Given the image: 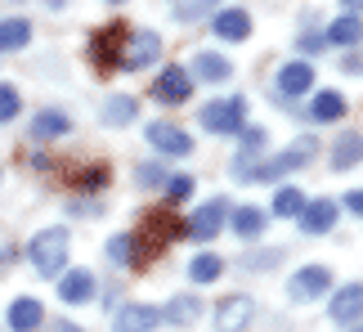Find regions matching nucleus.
<instances>
[{"mask_svg":"<svg viewBox=\"0 0 363 332\" xmlns=\"http://www.w3.org/2000/svg\"><path fill=\"white\" fill-rule=\"evenodd\" d=\"M179 233H184V225L175 220L171 206H162V211H148V216H144V225L135 229V247H139L135 256H139V265H148L152 256H162L166 247L179 238Z\"/></svg>","mask_w":363,"mask_h":332,"instance_id":"obj_1","label":"nucleus"},{"mask_svg":"<svg viewBox=\"0 0 363 332\" xmlns=\"http://www.w3.org/2000/svg\"><path fill=\"white\" fill-rule=\"evenodd\" d=\"M328 319H337V323H354V319H363V283H345V287H337V297H332V306H328Z\"/></svg>","mask_w":363,"mask_h":332,"instance_id":"obj_12","label":"nucleus"},{"mask_svg":"<svg viewBox=\"0 0 363 332\" xmlns=\"http://www.w3.org/2000/svg\"><path fill=\"white\" fill-rule=\"evenodd\" d=\"M152 94H157V104H184L189 94H193V77H189V67H162L157 72V86H152Z\"/></svg>","mask_w":363,"mask_h":332,"instance_id":"obj_9","label":"nucleus"},{"mask_svg":"<svg viewBox=\"0 0 363 332\" xmlns=\"http://www.w3.org/2000/svg\"><path fill=\"white\" fill-rule=\"evenodd\" d=\"M32 40V23L27 18H5L0 23V50H23Z\"/></svg>","mask_w":363,"mask_h":332,"instance_id":"obj_26","label":"nucleus"},{"mask_svg":"<svg viewBox=\"0 0 363 332\" xmlns=\"http://www.w3.org/2000/svg\"><path fill=\"white\" fill-rule=\"evenodd\" d=\"M108 260H117V265H139L135 233H117V238H108Z\"/></svg>","mask_w":363,"mask_h":332,"instance_id":"obj_29","label":"nucleus"},{"mask_svg":"<svg viewBox=\"0 0 363 332\" xmlns=\"http://www.w3.org/2000/svg\"><path fill=\"white\" fill-rule=\"evenodd\" d=\"M108 5H125V0H108Z\"/></svg>","mask_w":363,"mask_h":332,"instance_id":"obj_40","label":"nucleus"},{"mask_svg":"<svg viewBox=\"0 0 363 332\" xmlns=\"http://www.w3.org/2000/svg\"><path fill=\"white\" fill-rule=\"evenodd\" d=\"M323 40H328V45H337V50H354L359 40H363V18H359V13H341V18H332Z\"/></svg>","mask_w":363,"mask_h":332,"instance_id":"obj_16","label":"nucleus"},{"mask_svg":"<svg viewBox=\"0 0 363 332\" xmlns=\"http://www.w3.org/2000/svg\"><path fill=\"white\" fill-rule=\"evenodd\" d=\"M202 314V301H198V292H179V297H171L166 301V310H162V319L166 323H175V328H189L193 319Z\"/></svg>","mask_w":363,"mask_h":332,"instance_id":"obj_19","label":"nucleus"},{"mask_svg":"<svg viewBox=\"0 0 363 332\" xmlns=\"http://www.w3.org/2000/svg\"><path fill=\"white\" fill-rule=\"evenodd\" d=\"M229 59H220V54H211V50H202L198 59H193V77L198 81H229Z\"/></svg>","mask_w":363,"mask_h":332,"instance_id":"obj_24","label":"nucleus"},{"mask_svg":"<svg viewBox=\"0 0 363 332\" xmlns=\"http://www.w3.org/2000/svg\"><path fill=\"white\" fill-rule=\"evenodd\" d=\"M323 45H328V40H323V36H314V32H310V36H296V50H305V54H318Z\"/></svg>","mask_w":363,"mask_h":332,"instance_id":"obj_35","label":"nucleus"},{"mask_svg":"<svg viewBox=\"0 0 363 332\" xmlns=\"http://www.w3.org/2000/svg\"><path fill=\"white\" fill-rule=\"evenodd\" d=\"M144 140L157 148V153H166V157H189V153H193V135L179 131L175 121H148Z\"/></svg>","mask_w":363,"mask_h":332,"instance_id":"obj_7","label":"nucleus"},{"mask_svg":"<svg viewBox=\"0 0 363 332\" xmlns=\"http://www.w3.org/2000/svg\"><path fill=\"white\" fill-rule=\"evenodd\" d=\"M77 184H81V189H104V184H108V171H104V166H90V171L77 175Z\"/></svg>","mask_w":363,"mask_h":332,"instance_id":"obj_33","label":"nucleus"},{"mask_svg":"<svg viewBox=\"0 0 363 332\" xmlns=\"http://www.w3.org/2000/svg\"><path fill=\"white\" fill-rule=\"evenodd\" d=\"M27 256H32L36 274H45V279H54V274H63L67 265V229L54 225V229H40L32 247H27Z\"/></svg>","mask_w":363,"mask_h":332,"instance_id":"obj_2","label":"nucleus"},{"mask_svg":"<svg viewBox=\"0 0 363 332\" xmlns=\"http://www.w3.org/2000/svg\"><path fill=\"white\" fill-rule=\"evenodd\" d=\"M211 5H220V0H193V5H184V9H179V18H198V13H206Z\"/></svg>","mask_w":363,"mask_h":332,"instance_id":"obj_36","label":"nucleus"},{"mask_svg":"<svg viewBox=\"0 0 363 332\" xmlns=\"http://www.w3.org/2000/svg\"><path fill=\"white\" fill-rule=\"evenodd\" d=\"M345 211L363 216V189H350V193H345Z\"/></svg>","mask_w":363,"mask_h":332,"instance_id":"obj_37","label":"nucleus"},{"mask_svg":"<svg viewBox=\"0 0 363 332\" xmlns=\"http://www.w3.org/2000/svg\"><path fill=\"white\" fill-rule=\"evenodd\" d=\"M166 179H171V171L166 166H139V184H157V189H166Z\"/></svg>","mask_w":363,"mask_h":332,"instance_id":"obj_31","label":"nucleus"},{"mask_svg":"<svg viewBox=\"0 0 363 332\" xmlns=\"http://www.w3.org/2000/svg\"><path fill=\"white\" fill-rule=\"evenodd\" d=\"M13 113H18V90H13V86H0V121H9Z\"/></svg>","mask_w":363,"mask_h":332,"instance_id":"obj_32","label":"nucleus"},{"mask_svg":"<svg viewBox=\"0 0 363 332\" xmlns=\"http://www.w3.org/2000/svg\"><path fill=\"white\" fill-rule=\"evenodd\" d=\"M157 323H162V310L157 306H139V301H130V306L117 310L113 332H152Z\"/></svg>","mask_w":363,"mask_h":332,"instance_id":"obj_11","label":"nucleus"},{"mask_svg":"<svg viewBox=\"0 0 363 332\" xmlns=\"http://www.w3.org/2000/svg\"><path fill=\"white\" fill-rule=\"evenodd\" d=\"M125 27H117V23H108V27H99V32L90 36V63L99 67V72H117L121 67V59H125Z\"/></svg>","mask_w":363,"mask_h":332,"instance_id":"obj_4","label":"nucleus"},{"mask_svg":"<svg viewBox=\"0 0 363 332\" xmlns=\"http://www.w3.org/2000/svg\"><path fill=\"white\" fill-rule=\"evenodd\" d=\"M166 193H171L175 202L189 198V193H193V175H171V179H166Z\"/></svg>","mask_w":363,"mask_h":332,"instance_id":"obj_34","label":"nucleus"},{"mask_svg":"<svg viewBox=\"0 0 363 332\" xmlns=\"http://www.w3.org/2000/svg\"><path fill=\"white\" fill-rule=\"evenodd\" d=\"M328 287H332V274H328L323 265H305V270L291 274L287 297H291V301H314V297H323Z\"/></svg>","mask_w":363,"mask_h":332,"instance_id":"obj_10","label":"nucleus"},{"mask_svg":"<svg viewBox=\"0 0 363 332\" xmlns=\"http://www.w3.org/2000/svg\"><path fill=\"white\" fill-rule=\"evenodd\" d=\"M94 292H99V283H94L90 270H67L63 283H59V297L67 301V306H81V301H90Z\"/></svg>","mask_w":363,"mask_h":332,"instance_id":"obj_17","label":"nucleus"},{"mask_svg":"<svg viewBox=\"0 0 363 332\" xmlns=\"http://www.w3.org/2000/svg\"><path fill=\"white\" fill-rule=\"evenodd\" d=\"M202 131H211V135H242L247 126V99L242 94H229V99H211V104H202Z\"/></svg>","mask_w":363,"mask_h":332,"instance_id":"obj_3","label":"nucleus"},{"mask_svg":"<svg viewBox=\"0 0 363 332\" xmlns=\"http://www.w3.org/2000/svg\"><path fill=\"white\" fill-rule=\"evenodd\" d=\"M337 225V202L332 198H314L301 206V233H328Z\"/></svg>","mask_w":363,"mask_h":332,"instance_id":"obj_15","label":"nucleus"},{"mask_svg":"<svg viewBox=\"0 0 363 332\" xmlns=\"http://www.w3.org/2000/svg\"><path fill=\"white\" fill-rule=\"evenodd\" d=\"M225 220H229V202L225 198H211V202H202L198 211L184 220V233H189V238H198V243H211L216 233L225 229Z\"/></svg>","mask_w":363,"mask_h":332,"instance_id":"obj_5","label":"nucleus"},{"mask_svg":"<svg viewBox=\"0 0 363 332\" xmlns=\"http://www.w3.org/2000/svg\"><path fill=\"white\" fill-rule=\"evenodd\" d=\"M363 162V135H341L337 148H332V171H350V166Z\"/></svg>","mask_w":363,"mask_h":332,"instance_id":"obj_21","label":"nucleus"},{"mask_svg":"<svg viewBox=\"0 0 363 332\" xmlns=\"http://www.w3.org/2000/svg\"><path fill=\"white\" fill-rule=\"evenodd\" d=\"M50 332H86V328H77L72 319H54V323H50Z\"/></svg>","mask_w":363,"mask_h":332,"instance_id":"obj_38","label":"nucleus"},{"mask_svg":"<svg viewBox=\"0 0 363 332\" xmlns=\"http://www.w3.org/2000/svg\"><path fill=\"white\" fill-rule=\"evenodd\" d=\"M220 274H225V260H220V256H211V252L193 256V265H189V279H193V283H216Z\"/></svg>","mask_w":363,"mask_h":332,"instance_id":"obj_27","label":"nucleus"},{"mask_svg":"<svg viewBox=\"0 0 363 332\" xmlns=\"http://www.w3.org/2000/svg\"><path fill=\"white\" fill-rule=\"evenodd\" d=\"M211 32H216L220 40H247V36H251V13L238 9V5L220 9L216 18H211Z\"/></svg>","mask_w":363,"mask_h":332,"instance_id":"obj_14","label":"nucleus"},{"mask_svg":"<svg viewBox=\"0 0 363 332\" xmlns=\"http://www.w3.org/2000/svg\"><path fill=\"white\" fill-rule=\"evenodd\" d=\"M67 131H72V121L59 108H45V113L32 117V140H54V135H67Z\"/></svg>","mask_w":363,"mask_h":332,"instance_id":"obj_20","label":"nucleus"},{"mask_svg":"<svg viewBox=\"0 0 363 332\" xmlns=\"http://www.w3.org/2000/svg\"><path fill=\"white\" fill-rule=\"evenodd\" d=\"M354 332H363V328H354Z\"/></svg>","mask_w":363,"mask_h":332,"instance_id":"obj_41","label":"nucleus"},{"mask_svg":"<svg viewBox=\"0 0 363 332\" xmlns=\"http://www.w3.org/2000/svg\"><path fill=\"white\" fill-rule=\"evenodd\" d=\"M40 319H45V310H40L36 297H18L9 306V332H36Z\"/></svg>","mask_w":363,"mask_h":332,"instance_id":"obj_18","label":"nucleus"},{"mask_svg":"<svg viewBox=\"0 0 363 332\" xmlns=\"http://www.w3.org/2000/svg\"><path fill=\"white\" fill-rule=\"evenodd\" d=\"M310 117L314 121H337V117H345V94L341 90H318L314 104H310Z\"/></svg>","mask_w":363,"mask_h":332,"instance_id":"obj_22","label":"nucleus"},{"mask_svg":"<svg viewBox=\"0 0 363 332\" xmlns=\"http://www.w3.org/2000/svg\"><path fill=\"white\" fill-rule=\"evenodd\" d=\"M256 319V301L251 297H225L216 306V332H247V323Z\"/></svg>","mask_w":363,"mask_h":332,"instance_id":"obj_8","label":"nucleus"},{"mask_svg":"<svg viewBox=\"0 0 363 332\" xmlns=\"http://www.w3.org/2000/svg\"><path fill=\"white\" fill-rule=\"evenodd\" d=\"M264 140H269V135H264V126H242V153H247V157L260 153Z\"/></svg>","mask_w":363,"mask_h":332,"instance_id":"obj_30","label":"nucleus"},{"mask_svg":"<svg viewBox=\"0 0 363 332\" xmlns=\"http://www.w3.org/2000/svg\"><path fill=\"white\" fill-rule=\"evenodd\" d=\"M345 9H350V13H359V9H363V0H345Z\"/></svg>","mask_w":363,"mask_h":332,"instance_id":"obj_39","label":"nucleus"},{"mask_svg":"<svg viewBox=\"0 0 363 332\" xmlns=\"http://www.w3.org/2000/svg\"><path fill=\"white\" fill-rule=\"evenodd\" d=\"M278 90L287 94V99H301V94H310L314 90V67L296 59V63H283L278 67Z\"/></svg>","mask_w":363,"mask_h":332,"instance_id":"obj_13","label":"nucleus"},{"mask_svg":"<svg viewBox=\"0 0 363 332\" xmlns=\"http://www.w3.org/2000/svg\"><path fill=\"white\" fill-rule=\"evenodd\" d=\"M157 54H162V36L148 32V27H135V32L125 36V59H121V67H125V72L152 67V63H157Z\"/></svg>","mask_w":363,"mask_h":332,"instance_id":"obj_6","label":"nucleus"},{"mask_svg":"<svg viewBox=\"0 0 363 332\" xmlns=\"http://www.w3.org/2000/svg\"><path fill=\"white\" fill-rule=\"evenodd\" d=\"M301 206H305V193L291 189V184H283V189L274 193V206H269V211L283 216V220H291V216H301Z\"/></svg>","mask_w":363,"mask_h":332,"instance_id":"obj_28","label":"nucleus"},{"mask_svg":"<svg viewBox=\"0 0 363 332\" xmlns=\"http://www.w3.org/2000/svg\"><path fill=\"white\" fill-rule=\"evenodd\" d=\"M135 117H139V104L130 99V94H113V99L104 104V121H108V126H130Z\"/></svg>","mask_w":363,"mask_h":332,"instance_id":"obj_25","label":"nucleus"},{"mask_svg":"<svg viewBox=\"0 0 363 332\" xmlns=\"http://www.w3.org/2000/svg\"><path fill=\"white\" fill-rule=\"evenodd\" d=\"M229 225H233L238 238H256V233L264 229V211H260V206H233V211H229Z\"/></svg>","mask_w":363,"mask_h":332,"instance_id":"obj_23","label":"nucleus"}]
</instances>
